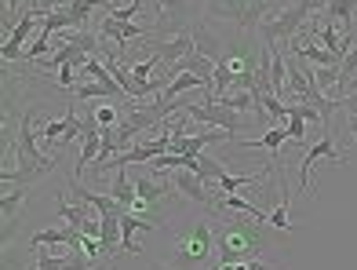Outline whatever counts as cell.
Returning a JSON list of instances; mask_svg holds the SVG:
<instances>
[{
  "label": "cell",
  "mask_w": 357,
  "mask_h": 270,
  "mask_svg": "<svg viewBox=\"0 0 357 270\" xmlns=\"http://www.w3.org/2000/svg\"><path fill=\"white\" fill-rule=\"evenodd\" d=\"M215 219V237H219V263H248V260H266L270 252V223H259L248 216H226L212 212Z\"/></svg>",
  "instance_id": "1"
},
{
  "label": "cell",
  "mask_w": 357,
  "mask_h": 270,
  "mask_svg": "<svg viewBox=\"0 0 357 270\" xmlns=\"http://www.w3.org/2000/svg\"><path fill=\"white\" fill-rule=\"evenodd\" d=\"M219 248L215 219H193L172 237V267L175 270H208Z\"/></svg>",
  "instance_id": "2"
},
{
  "label": "cell",
  "mask_w": 357,
  "mask_h": 270,
  "mask_svg": "<svg viewBox=\"0 0 357 270\" xmlns=\"http://www.w3.org/2000/svg\"><path fill=\"white\" fill-rule=\"evenodd\" d=\"M132 176H135V204L128 212L146 219V223H153V227H160V219H165L168 204H172V186L175 183L157 179V172H150V168L132 172Z\"/></svg>",
  "instance_id": "3"
},
{
  "label": "cell",
  "mask_w": 357,
  "mask_h": 270,
  "mask_svg": "<svg viewBox=\"0 0 357 270\" xmlns=\"http://www.w3.org/2000/svg\"><path fill=\"white\" fill-rule=\"evenodd\" d=\"M273 11H281V0H204V19H230L248 33L263 26V19Z\"/></svg>",
  "instance_id": "4"
},
{
  "label": "cell",
  "mask_w": 357,
  "mask_h": 270,
  "mask_svg": "<svg viewBox=\"0 0 357 270\" xmlns=\"http://www.w3.org/2000/svg\"><path fill=\"white\" fill-rule=\"evenodd\" d=\"M306 19H310V11H306L303 0H291L288 8L281 11H273L263 19V26L255 29L259 37H263V44H278V40H291V37H299V29L306 26Z\"/></svg>",
  "instance_id": "5"
},
{
  "label": "cell",
  "mask_w": 357,
  "mask_h": 270,
  "mask_svg": "<svg viewBox=\"0 0 357 270\" xmlns=\"http://www.w3.org/2000/svg\"><path fill=\"white\" fill-rule=\"evenodd\" d=\"M186 117L197 124H208V128H222V132H241V124H245L241 121V110L226 106L212 91H204L201 103H186Z\"/></svg>",
  "instance_id": "6"
},
{
  "label": "cell",
  "mask_w": 357,
  "mask_h": 270,
  "mask_svg": "<svg viewBox=\"0 0 357 270\" xmlns=\"http://www.w3.org/2000/svg\"><path fill=\"white\" fill-rule=\"evenodd\" d=\"M321 157H328V161H335V165H347V153L335 147L332 132H328V135H321L314 147L306 150V157H299V194H310V168L321 161Z\"/></svg>",
  "instance_id": "7"
},
{
  "label": "cell",
  "mask_w": 357,
  "mask_h": 270,
  "mask_svg": "<svg viewBox=\"0 0 357 270\" xmlns=\"http://www.w3.org/2000/svg\"><path fill=\"white\" fill-rule=\"evenodd\" d=\"M37 19H44L40 11H26L22 19L15 22V29H11V33H8V40H4V47H0V55H4V62H15V59H22V52H26L22 44L37 37V33H33V29H37Z\"/></svg>",
  "instance_id": "8"
},
{
  "label": "cell",
  "mask_w": 357,
  "mask_h": 270,
  "mask_svg": "<svg viewBox=\"0 0 357 270\" xmlns=\"http://www.w3.org/2000/svg\"><path fill=\"white\" fill-rule=\"evenodd\" d=\"M190 52H197V47H193L190 29H183V33H172V37H160V40L153 44V59L160 62V66H175V62L186 59Z\"/></svg>",
  "instance_id": "9"
},
{
  "label": "cell",
  "mask_w": 357,
  "mask_h": 270,
  "mask_svg": "<svg viewBox=\"0 0 357 270\" xmlns=\"http://www.w3.org/2000/svg\"><path fill=\"white\" fill-rule=\"evenodd\" d=\"M70 95H73L77 103H95V99L113 103V99H124V88L113 81V73H109V77H102V81H84V84H77Z\"/></svg>",
  "instance_id": "10"
},
{
  "label": "cell",
  "mask_w": 357,
  "mask_h": 270,
  "mask_svg": "<svg viewBox=\"0 0 357 270\" xmlns=\"http://www.w3.org/2000/svg\"><path fill=\"white\" fill-rule=\"evenodd\" d=\"M190 37H193V47H197L201 55H208V59H222V40H219V33L212 26H208V19H201V22H193L190 26Z\"/></svg>",
  "instance_id": "11"
},
{
  "label": "cell",
  "mask_w": 357,
  "mask_h": 270,
  "mask_svg": "<svg viewBox=\"0 0 357 270\" xmlns=\"http://www.w3.org/2000/svg\"><path fill=\"white\" fill-rule=\"evenodd\" d=\"M66 245H80L77 227H47L33 234V248H66Z\"/></svg>",
  "instance_id": "12"
},
{
  "label": "cell",
  "mask_w": 357,
  "mask_h": 270,
  "mask_svg": "<svg viewBox=\"0 0 357 270\" xmlns=\"http://www.w3.org/2000/svg\"><path fill=\"white\" fill-rule=\"evenodd\" d=\"M109 197L121 204V209H132L135 204V176H132V165L113 172V183H109Z\"/></svg>",
  "instance_id": "13"
},
{
  "label": "cell",
  "mask_w": 357,
  "mask_h": 270,
  "mask_svg": "<svg viewBox=\"0 0 357 270\" xmlns=\"http://www.w3.org/2000/svg\"><path fill=\"white\" fill-rule=\"evenodd\" d=\"M139 230H153V223H146V219H139V216H132V212H124V219H121V245H124V252H142L139 245H135V234Z\"/></svg>",
  "instance_id": "14"
},
{
  "label": "cell",
  "mask_w": 357,
  "mask_h": 270,
  "mask_svg": "<svg viewBox=\"0 0 357 270\" xmlns=\"http://www.w3.org/2000/svg\"><path fill=\"white\" fill-rule=\"evenodd\" d=\"M288 139V128H273L266 132V135H259V139H252V142H237V150H270L273 157H278V150H281V142Z\"/></svg>",
  "instance_id": "15"
},
{
  "label": "cell",
  "mask_w": 357,
  "mask_h": 270,
  "mask_svg": "<svg viewBox=\"0 0 357 270\" xmlns=\"http://www.w3.org/2000/svg\"><path fill=\"white\" fill-rule=\"evenodd\" d=\"M70 256H73V245H66L62 252L37 248V270H66L70 267Z\"/></svg>",
  "instance_id": "16"
},
{
  "label": "cell",
  "mask_w": 357,
  "mask_h": 270,
  "mask_svg": "<svg viewBox=\"0 0 357 270\" xmlns=\"http://www.w3.org/2000/svg\"><path fill=\"white\" fill-rule=\"evenodd\" d=\"M22 201H26V190L22 186H15L4 194V201H0V212H4V223L15 227V219H19V209H22Z\"/></svg>",
  "instance_id": "17"
},
{
  "label": "cell",
  "mask_w": 357,
  "mask_h": 270,
  "mask_svg": "<svg viewBox=\"0 0 357 270\" xmlns=\"http://www.w3.org/2000/svg\"><path fill=\"white\" fill-rule=\"evenodd\" d=\"M278 176H281V172H278ZM288 204H291V194H288V183L281 179V204L270 212V227H273V230H288V227H291V223H288Z\"/></svg>",
  "instance_id": "18"
},
{
  "label": "cell",
  "mask_w": 357,
  "mask_h": 270,
  "mask_svg": "<svg viewBox=\"0 0 357 270\" xmlns=\"http://www.w3.org/2000/svg\"><path fill=\"white\" fill-rule=\"evenodd\" d=\"M66 132H70V117H59V121H47V124H44V128H40L37 135H40L44 142H59V139L66 135Z\"/></svg>",
  "instance_id": "19"
},
{
  "label": "cell",
  "mask_w": 357,
  "mask_h": 270,
  "mask_svg": "<svg viewBox=\"0 0 357 270\" xmlns=\"http://www.w3.org/2000/svg\"><path fill=\"white\" fill-rule=\"evenodd\" d=\"M121 106H95V124H99V128H113V124H121Z\"/></svg>",
  "instance_id": "20"
},
{
  "label": "cell",
  "mask_w": 357,
  "mask_h": 270,
  "mask_svg": "<svg viewBox=\"0 0 357 270\" xmlns=\"http://www.w3.org/2000/svg\"><path fill=\"white\" fill-rule=\"evenodd\" d=\"M106 15H109V19H117V22H132L135 15H142V0H132L128 8H117V4H113Z\"/></svg>",
  "instance_id": "21"
},
{
  "label": "cell",
  "mask_w": 357,
  "mask_h": 270,
  "mask_svg": "<svg viewBox=\"0 0 357 270\" xmlns=\"http://www.w3.org/2000/svg\"><path fill=\"white\" fill-rule=\"evenodd\" d=\"M234 270H273L270 260H248V263H237Z\"/></svg>",
  "instance_id": "22"
},
{
  "label": "cell",
  "mask_w": 357,
  "mask_h": 270,
  "mask_svg": "<svg viewBox=\"0 0 357 270\" xmlns=\"http://www.w3.org/2000/svg\"><path fill=\"white\" fill-rule=\"evenodd\" d=\"M303 4H306V11H310V15H321V11H328L332 0H303Z\"/></svg>",
  "instance_id": "23"
},
{
  "label": "cell",
  "mask_w": 357,
  "mask_h": 270,
  "mask_svg": "<svg viewBox=\"0 0 357 270\" xmlns=\"http://www.w3.org/2000/svg\"><path fill=\"white\" fill-rule=\"evenodd\" d=\"M339 106H343V110H350V114H357V91L343 95V99H339Z\"/></svg>",
  "instance_id": "24"
},
{
  "label": "cell",
  "mask_w": 357,
  "mask_h": 270,
  "mask_svg": "<svg viewBox=\"0 0 357 270\" xmlns=\"http://www.w3.org/2000/svg\"><path fill=\"white\" fill-rule=\"evenodd\" d=\"M350 135H354V142H357V114H350Z\"/></svg>",
  "instance_id": "25"
},
{
  "label": "cell",
  "mask_w": 357,
  "mask_h": 270,
  "mask_svg": "<svg viewBox=\"0 0 357 270\" xmlns=\"http://www.w3.org/2000/svg\"><path fill=\"white\" fill-rule=\"evenodd\" d=\"M153 270H175V267H172V263H168V267H165V263H160V267H153Z\"/></svg>",
  "instance_id": "26"
}]
</instances>
